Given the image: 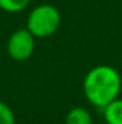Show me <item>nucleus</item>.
Segmentation results:
<instances>
[{
  "label": "nucleus",
  "mask_w": 122,
  "mask_h": 124,
  "mask_svg": "<svg viewBox=\"0 0 122 124\" xmlns=\"http://www.w3.org/2000/svg\"><path fill=\"white\" fill-rule=\"evenodd\" d=\"M85 98L96 108H103L116 100L122 90L121 74L111 65H96L83 78Z\"/></svg>",
  "instance_id": "nucleus-1"
},
{
  "label": "nucleus",
  "mask_w": 122,
  "mask_h": 124,
  "mask_svg": "<svg viewBox=\"0 0 122 124\" xmlns=\"http://www.w3.org/2000/svg\"><path fill=\"white\" fill-rule=\"evenodd\" d=\"M61 26V13L53 4H39L27 16L26 29L36 39L49 38L56 33Z\"/></svg>",
  "instance_id": "nucleus-2"
},
{
  "label": "nucleus",
  "mask_w": 122,
  "mask_h": 124,
  "mask_svg": "<svg viewBox=\"0 0 122 124\" xmlns=\"http://www.w3.org/2000/svg\"><path fill=\"white\" fill-rule=\"evenodd\" d=\"M7 54L13 61L25 62L33 55L36 48V38L27 29L14 31L7 40Z\"/></svg>",
  "instance_id": "nucleus-3"
},
{
  "label": "nucleus",
  "mask_w": 122,
  "mask_h": 124,
  "mask_svg": "<svg viewBox=\"0 0 122 124\" xmlns=\"http://www.w3.org/2000/svg\"><path fill=\"white\" fill-rule=\"evenodd\" d=\"M106 124H122V98H116L102 108Z\"/></svg>",
  "instance_id": "nucleus-4"
},
{
  "label": "nucleus",
  "mask_w": 122,
  "mask_h": 124,
  "mask_svg": "<svg viewBox=\"0 0 122 124\" xmlns=\"http://www.w3.org/2000/svg\"><path fill=\"white\" fill-rule=\"evenodd\" d=\"M65 124H93L92 114L85 107H73L68 111Z\"/></svg>",
  "instance_id": "nucleus-5"
},
{
  "label": "nucleus",
  "mask_w": 122,
  "mask_h": 124,
  "mask_svg": "<svg viewBox=\"0 0 122 124\" xmlns=\"http://www.w3.org/2000/svg\"><path fill=\"white\" fill-rule=\"evenodd\" d=\"M30 0H0V10L7 13H19L29 6Z\"/></svg>",
  "instance_id": "nucleus-6"
},
{
  "label": "nucleus",
  "mask_w": 122,
  "mask_h": 124,
  "mask_svg": "<svg viewBox=\"0 0 122 124\" xmlns=\"http://www.w3.org/2000/svg\"><path fill=\"white\" fill-rule=\"evenodd\" d=\"M0 124H16L13 110L4 101H0Z\"/></svg>",
  "instance_id": "nucleus-7"
},
{
  "label": "nucleus",
  "mask_w": 122,
  "mask_h": 124,
  "mask_svg": "<svg viewBox=\"0 0 122 124\" xmlns=\"http://www.w3.org/2000/svg\"><path fill=\"white\" fill-rule=\"evenodd\" d=\"M99 124H106V123H99Z\"/></svg>",
  "instance_id": "nucleus-8"
}]
</instances>
